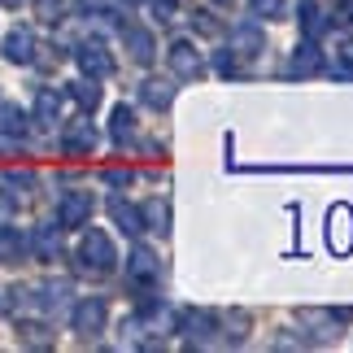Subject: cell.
Returning <instances> with one entry per match:
<instances>
[{
  "mask_svg": "<svg viewBox=\"0 0 353 353\" xmlns=\"http://www.w3.org/2000/svg\"><path fill=\"white\" fill-rule=\"evenodd\" d=\"M170 97H174V92H170L166 83H144V101L153 105V110H166V105H170Z\"/></svg>",
  "mask_w": 353,
  "mask_h": 353,
  "instance_id": "cell-21",
  "label": "cell"
},
{
  "mask_svg": "<svg viewBox=\"0 0 353 353\" xmlns=\"http://www.w3.org/2000/svg\"><path fill=\"white\" fill-rule=\"evenodd\" d=\"M144 219H148V223H153V227H157V232H166V205H161V201H153V205H148V210H144Z\"/></svg>",
  "mask_w": 353,
  "mask_h": 353,
  "instance_id": "cell-25",
  "label": "cell"
},
{
  "mask_svg": "<svg viewBox=\"0 0 353 353\" xmlns=\"http://www.w3.org/2000/svg\"><path fill=\"white\" fill-rule=\"evenodd\" d=\"M35 249L44 253V257H57V253H61V240H57V232H52V227H44V232H35Z\"/></svg>",
  "mask_w": 353,
  "mask_h": 353,
  "instance_id": "cell-22",
  "label": "cell"
},
{
  "mask_svg": "<svg viewBox=\"0 0 353 353\" xmlns=\"http://www.w3.org/2000/svg\"><path fill=\"white\" fill-rule=\"evenodd\" d=\"M301 31L310 35V39H319L323 31H327V22H323V9H319V0H301Z\"/></svg>",
  "mask_w": 353,
  "mask_h": 353,
  "instance_id": "cell-14",
  "label": "cell"
},
{
  "mask_svg": "<svg viewBox=\"0 0 353 353\" xmlns=\"http://www.w3.org/2000/svg\"><path fill=\"white\" fill-rule=\"evenodd\" d=\"M83 262L92 266V270H114V262H118V253H114V244H110V236L105 232H88L83 236Z\"/></svg>",
  "mask_w": 353,
  "mask_h": 353,
  "instance_id": "cell-1",
  "label": "cell"
},
{
  "mask_svg": "<svg viewBox=\"0 0 353 353\" xmlns=\"http://www.w3.org/2000/svg\"><path fill=\"white\" fill-rule=\"evenodd\" d=\"M214 327H219V319H214L210 310H188V314H183V332L192 336V341H205V336H214Z\"/></svg>",
  "mask_w": 353,
  "mask_h": 353,
  "instance_id": "cell-9",
  "label": "cell"
},
{
  "mask_svg": "<svg viewBox=\"0 0 353 353\" xmlns=\"http://www.w3.org/2000/svg\"><path fill=\"white\" fill-rule=\"evenodd\" d=\"M61 9H65V0H35V13L44 22H61Z\"/></svg>",
  "mask_w": 353,
  "mask_h": 353,
  "instance_id": "cell-23",
  "label": "cell"
},
{
  "mask_svg": "<svg viewBox=\"0 0 353 353\" xmlns=\"http://www.w3.org/2000/svg\"><path fill=\"white\" fill-rule=\"evenodd\" d=\"M131 131H135V114L127 110V105H118V110H114V140L118 144L131 140Z\"/></svg>",
  "mask_w": 353,
  "mask_h": 353,
  "instance_id": "cell-20",
  "label": "cell"
},
{
  "mask_svg": "<svg viewBox=\"0 0 353 353\" xmlns=\"http://www.w3.org/2000/svg\"><path fill=\"white\" fill-rule=\"evenodd\" d=\"M110 214H114V223H118L127 236H140V232H144V214L135 210V205H127L122 196H114V201H110Z\"/></svg>",
  "mask_w": 353,
  "mask_h": 353,
  "instance_id": "cell-6",
  "label": "cell"
},
{
  "mask_svg": "<svg viewBox=\"0 0 353 353\" xmlns=\"http://www.w3.org/2000/svg\"><path fill=\"white\" fill-rule=\"evenodd\" d=\"M22 345H48V332L44 327H39V323H22Z\"/></svg>",
  "mask_w": 353,
  "mask_h": 353,
  "instance_id": "cell-24",
  "label": "cell"
},
{
  "mask_svg": "<svg viewBox=\"0 0 353 353\" xmlns=\"http://www.w3.org/2000/svg\"><path fill=\"white\" fill-rule=\"evenodd\" d=\"M57 110H61L57 92H52V88H44V92H39V97H35V118L44 122V127H52V122H57Z\"/></svg>",
  "mask_w": 353,
  "mask_h": 353,
  "instance_id": "cell-17",
  "label": "cell"
},
{
  "mask_svg": "<svg viewBox=\"0 0 353 353\" xmlns=\"http://www.w3.org/2000/svg\"><path fill=\"white\" fill-rule=\"evenodd\" d=\"M127 5H140V0H127Z\"/></svg>",
  "mask_w": 353,
  "mask_h": 353,
  "instance_id": "cell-33",
  "label": "cell"
},
{
  "mask_svg": "<svg viewBox=\"0 0 353 353\" xmlns=\"http://www.w3.org/2000/svg\"><path fill=\"white\" fill-rule=\"evenodd\" d=\"M122 39H127V48H131L135 61H153V35H148L144 26H127Z\"/></svg>",
  "mask_w": 353,
  "mask_h": 353,
  "instance_id": "cell-10",
  "label": "cell"
},
{
  "mask_svg": "<svg viewBox=\"0 0 353 353\" xmlns=\"http://www.w3.org/2000/svg\"><path fill=\"white\" fill-rule=\"evenodd\" d=\"M0 5H9V9H18V5H22V0H0Z\"/></svg>",
  "mask_w": 353,
  "mask_h": 353,
  "instance_id": "cell-32",
  "label": "cell"
},
{
  "mask_svg": "<svg viewBox=\"0 0 353 353\" xmlns=\"http://www.w3.org/2000/svg\"><path fill=\"white\" fill-rule=\"evenodd\" d=\"M170 70L179 79H196L205 65H201V52L188 44V39H179V44H170Z\"/></svg>",
  "mask_w": 353,
  "mask_h": 353,
  "instance_id": "cell-4",
  "label": "cell"
},
{
  "mask_svg": "<svg viewBox=\"0 0 353 353\" xmlns=\"http://www.w3.org/2000/svg\"><path fill=\"white\" fill-rule=\"evenodd\" d=\"M79 65H83V74L88 79H105V74H114V57L105 52L101 44H83L79 48Z\"/></svg>",
  "mask_w": 353,
  "mask_h": 353,
  "instance_id": "cell-5",
  "label": "cell"
},
{
  "mask_svg": "<svg viewBox=\"0 0 353 353\" xmlns=\"http://www.w3.org/2000/svg\"><path fill=\"white\" fill-rule=\"evenodd\" d=\"M61 144H65V153H92V144H97V131H92V122H70Z\"/></svg>",
  "mask_w": 353,
  "mask_h": 353,
  "instance_id": "cell-7",
  "label": "cell"
},
{
  "mask_svg": "<svg viewBox=\"0 0 353 353\" xmlns=\"http://www.w3.org/2000/svg\"><path fill=\"white\" fill-rule=\"evenodd\" d=\"M196 26H201V31H205V35H219V22H214L210 18V13H196V18H192Z\"/></svg>",
  "mask_w": 353,
  "mask_h": 353,
  "instance_id": "cell-27",
  "label": "cell"
},
{
  "mask_svg": "<svg viewBox=\"0 0 353 353\" xmlns=\"http://www.w3.org/2000/svg\"><path fill=\"white\" fill-rule=\"evenodd\" d=\"M288 70H292V74H319V70H323V52H319L314 44H301Z\"/></svg>",
  "mask_w": 353,
  "mask_h": 353,
  "instance_id": "cell-13",
  "label": "cell"
},
{
  "mask_svg": "<svg viewBox=\"0 0 353 353\" xmlns=\"http://www.w3.org/2000/svg\"><path fill=\"white\" fill-rule=\"evenodd\" d=\"M127 270H131V279L148 283V279L157 275V262H153V253H148V249H135V253H131V262H127Z\"/></svg>",
  "mask_w": 353,
  "mask_h": 353,
  "instance_id": "cell-16",
  "label": "cell"
},
{
  "mask_svg": "<svg viewBox=\"0 0 353 353\" xmlns=\"http://www.w3.org/2000/svg\"><path fill=\"white\" fill-rule=\"evenodd\" d=\"M219 70H223V74L236 70V57H232V52H219Z\"/></svg>",
  "mask_w": 353,
  "mask_h": 353,
  "instance_id": "cell-28",
  "label": "cell"
},
{
  "mask_svg": "<svg viewBox=\"0 0 353 353\" xmlns=\"http://www.w3.org/2000/svg\"><path fill=\"white\" fill-rule=\"evenodd\" d=\"M341 9H345V18L353 22V0H345V5H341Z\"/></svg>",
  "mask_w": 353,
  "mask_h": 353,
  "instance_id": "cell-31",
  "label": "cell"
},
{
  "mask_svg": "<svg viewBox=\"0 0 353 353\" xmlns=\"http://www.w3.org/2000/svg\"><path fill=\"white\" fill-rule=\"evenodd\" d=\"M31 52H35V35L31 31H9V39H5V57L9 61H31Z\"/></svg>",
  "mask_w": 353,
  "mask_h": 353,
  "instance_id": "cell-11",
  "label": "cell"
},
{
  "mask_svg": "<svg viewBox=\"0 0 353 353\" xmlns=\"http://www.w3.org/2000/svg\"><path fill=\"white\" fill-rule=\"evenodd\" d=\"M92 219V192H65L57 205V223L61 227H83Z\"/></svg>",
  "mask_w": 353,
  "mask_h": 353,
  "instance_id": "cell-3",
  "label": "cell"
},
{
  "mask_svg": "<svg viewBox=\"0 0 353 353\" xmlns=\"http://www.w3.org/2000/svg\"><path fill=\"white\" fill-rule=\"evenodd\" d=\"M279 9H283V0H253V13H257V18H262V13H266V18H275Z\"/></svg>",
  "mask_w": 353,
  "mask_h": 353,
  "instance_id": "cell-26",
  "label": "cell"
},
{
  "mask_svg": "<svg viewBox=\"0 0 353 353\" xmlns=\"http://www.w3.org/2000/svg\"><path fill=\"white\" fill-rule=\"evenodd\" d=\"M332 249H341V253H349V244H353V219H349V210L341 205V210H332Z\"/></svg>",
  "mask_w": 353,
  "mask_h": 353,
  "instance_id": "cell-8",
  "label": "cell"
},
{
  "mask_svg": "<svg viewBox=\"0 0 353 353\" xmlns=\"http://www.w3.org/2000/svg\"><path fill=\"white\" fill-rule=\"evenodd\" d=\"M70 97H74L79 105H83V110H97V105H101V88L83 79V83H70Z\"/></svg>",
  "mask_w": 353,
  "mask_h": 353,
  "instance_id": "cell-19",
  "label": "cell"
},
{
  "mask_svg": "<svg viewBox=\"0 0 353 353\" xmlns=\"http://www.w3.org/2000/svg\"><path fill=\"white\" fill-rule=\"evenodd\" d=\"M26 131V114L18 105H0V135H22Z\"/></svg>",
  "mask_w": 353,
  "mask_h": 353,
  "instance_id": "cell-18",
  "label": "cell"
},
{
  "mask_svg": "<svg viewBox=\"0 0 353 353\" xmlns=\"http://www.w3.org/2000/svg\"><path fill=\"white\" fill-rule=\"evenodd\" d=\"M153 5H157L161 18H170V13H174V0H153Z\"/></svg>",
  "mask_w": 353,
  "mask_h": 353,
  "instance_id": "cell-30",
  "label": "cell"
},
{
  "mask_svg": "<svg viewBox=\"0 0 353 353\" xmlns=\"http://www.w3.org/2000/svg\"><path fill=\"white\" fill-rule=\"evenodd\" d=\"M262 48V31H257V26H236L232 31V52H244V57H253V52Z\"/></svg>",
  "mask_w": 353,
  "mask_h": 353,
  "instance_id": "cell-15",
  "label": "cell"
},
{
  "mask_svg": "<svg viewBox=\"0 0 353 353\" xmlns=\"http://www.w3.org/2000/svg\"><path fill=\"white\" fill-rule=\"evenodd\" d=\"M26 253V236L13 232V227H0V262H22Z\"/></svg>",
  "mask_w": 353,
  "mask_h": 353,
  "instance_id": "cell-12",
  "label": "cell"
},
{
  "mask_svg": "<svg viewBox=\"0 0 353 353\" xmlns=\"http://www.w3.org/2000/svg\"><path fill=\"white\" fill-rule=\"evenodd\" d=\"M105 319H110V310H105L101 296H88V301L74 305V332L79 336H97L105 327Z\"/></svg>",
  "mask_w": 353,
  "mask_h": 353,
  "instance_id": "cell-2",
  "label": "cell"
},
{
  "mask_svg": "<svg viewBox=\"0 0 353 353\" xmlns=\"http://www.w3.org/2000/svg\"><path fill=\"white\" fill-rule=\"evenodd\" d=\"M110 183H118V188L131 183V170H110Z\"/></svg>",
  "mask_w": 353,
  "mask_h": 353,
  "instance_id": "cell-29",
  "label": "cell"
}]
</instances>
